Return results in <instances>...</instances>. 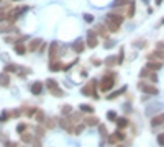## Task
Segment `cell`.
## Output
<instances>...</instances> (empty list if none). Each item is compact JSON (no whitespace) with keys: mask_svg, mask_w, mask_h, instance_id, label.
Here are the masks:
<instances>
[{"mask_svg":"<svg viewBox=\"0 0 164 147\" xmlns=\"http://www.w3.org/2000/svg\"><path fill=\"white\" fill-rule=\"evenodd\" d=\"M138 88L141 90V92L148 93V95H158L159 90L156 88L154 85H151V83H146V82H139L138 83Z\"/></svg>","mask_w":164,"mask_h":147,"instance_id":"obj_1","label":"cell"},{"mask_svg":"<svg viewBox=\"0 0 164 147\" xmlns=\"http://www.w3.org/2000/svg\"><path fill=\"white\" fill-rule=\"evenodd\" d=\"M123 23V16L117 15V13H109L105 18V24H115V26H120Z\"/></svg>","mask_w":164,"mask_h":147,"instance_id":"obj_2","label":"cell"},{"mask_svg":"<svg viewBox=\"0 0 164 147\" xmlns=\"http://www.w3.org/2000/svg\"><path fill=\"white\" fill-rule=\"evenodd\" d=\"M113 80H115V75L103 77L102 82H100V90H102V92H109V90H112V87H113Z\"/></svg>","mask_w":164,"mask_h":147,"instance_id":"obj_3","label":"cell"},{"mask_svg":"<svg viewBox=\"0 0 164 147\" xmlns=\"http://www.w3.org/2000/svg\"><path fill=\"white\" fill-rule=\"evenodd\" d=\"M149 61H164V51H161V49H156L154 52H151V54L148 56Z\"/></svg>","mask_w":164,"mask_h":147,"instance_id":"obj_4","label":"cell"},{"mask_svg":"<svg viewBox=\"0 0 164 147\" xmlns=\"http://www.w3.org/2000/svg\"><path fill=\"white\" fill-rule=\"evenodd\" d=\"M87 46L89 48L97 46V34L94 33V31H89V33H87Z\"/></svg>","mask_w":164,"mask_h":147,"instance_id":"obj_5","label":"cell"},{"mask_svg":"<svg viewBox=\"0 0 164 147\" xmlns=\"http://www.w3.org/2000/svg\"><path fill=\"white\" fill-rule=\"evenodd\" d=\"M30 90H31L33 95H40V93L43 92V83H41V82H33V83H31V87H30Z\"/></svg>","mask_w":164,"mask_h":147,"instance_id":"obj_6","label":"cell"},{"mask_svg":"<svg viewBox=\"0 0 164 147\" xmlns=\"http://www.w3.org/2000/svg\"><path fill=\"white\" fill-rule=\"evenodd\" d=\"M146 67H148L149 71H159V69L163 67V62L161 61H149L148 64H146Z\"/></svg>","mask_w":164,"mask_h":147,"instance_id":"obj_7","label":"cell"},{"mask_svg":"<svg viewBox=\"0 0 164 147\" xmlns=\"http://www.w3.org/2000/svg\"><path fill=\"white\" fill-rule=\"evenodd\" d=\"M120 64V59H118V56H110V57L105 59V65L107 67H113V65Z\"/></svg>","mask_w":164,"mask_h":147,"instance_id":"obj_8","label":"cell"},{"mask_svg":"<svg viewBox=\"0 0 164 147\" xmlns=\"http://www.w3.org/2000/svg\"><path fill=\"white\" fill-rule=\"evenodd\" d=\"M58 46H59L58 43H53V44H51V48H49V57H51V61H56V59H58Z\"/></svg>","mask_w":164,"mask_h":147,"instance_id":"obj_9","label":"cell"},{"mask_svg":"<svg viewBox=\"0 0 164 147\" xmlns=\"http://www.w3.org/2000/svg\"><path fill=\"white\" fill-rule=\"evenodd\" d=\"M0 85H2V87H8V85H10V77H8V72L0 74Z\"/></svg>","mask_w":164,"mask_h":147,"instance_id":"obj_10","label":"cell"},{"mask_svg":"<svg viewBox=\"0 0 164 147\" xmlns=\"http://www.w3.org/2000/svg\"><path fill=\"white\" fill-rule=\"evenodd\" d=\"M72 49H74L76 52H79V54H81L84 49H85V46H84V41L82 39H77L74 44H72Z\"/></svg>","mask_w":164,"mask_h":147,"instance_id":"obj_11","label":"cell"},{"mask_svg":"<svg viewBox=\"0 0 164 147\" xmlns=\"http://www.w3.org/2000/svg\"><path fill=\"white\" fill-rule=\"evenodd\" d=\"M41 46V39H31L28 44V51H38V48Z\"/></svg>","mask_w":164,"mask_h":147,"instance_id":"obj_12","label":"cell"},{"mask_svg":"<svg viewBox=\"0 0 164 147\" xmlns=\"http://www.w3.org/2000/svg\"><path fill=\"white\" fill-rule=\"evenodd\" d=\"M163 122H164V113L159 114V116L153 118V120H151V126H153V128H156V126H161Z\"/></svg>","mask_w":164,"mask_h":147,"instance_id":"obj_13","label":"cell"},{"mask_svg":"<svg viewBox=\"0 0 164 147\" xmlns=\"http://www.w3.org/2000/svg\"><path fill=\"white\" fill-rule=\"evenodd\" d=\"M10 31H13V33H16V28L15 26H10V24H0V33H10Z\"/></svg>","mask_w":164,"mask_h":147,"instance_id":"obj_14","label":"cell"},{"mask_svg":"<svg viewBox=\"0 0 164 147\" xmlns=\"http://www.w3.org/2000/svg\"><path fill=\"white\" fill-rule=\"evenodd\" d=\"M26 49H28V48H25L22 43H20V41L15 44V52H16V54H20V56H23V54H25V52H26Z\"/></svg>","mask_w":164,"mask_h":147,"instance_id":"obj_15","label":"cell"},{"mask_svg":"<svg viewBox=\"0 0 164 147\" xmlns=\"http://www.w3.org/2000/svg\"><path fill=\"white\" fill-rule=\"evenodd\" d=\"M49 69H51V71H54V72H59L62 69V65H61V62H59V61H51Z\"/></svg>","mask_w":164,"mask_h":147,"instance_id":"obj_16","label":"cell"},{"mask_svg":"<svg viewBox=\"0 0 164 147\" xmlns=\"http://www.w3.org/2000/svg\"><path fill=\"white\" fill-rule=\"evenodd\" d=\"M115 122H117V126L120 129H123V128H127V126H128V120H127V118H117V121H115Z\"/></svg>","mask_w":164,"mask_h":147,"instance_id":"obj_17","label":"cell"},{"mask_svg":"<svg viewBox=\"0 0 164 147\" xmlns=\"http://www.w3.org/2000/svg\"><path fill=\"white\" fill-rule=\"evenodd\" d=\"M61 113L64 114V116H69V114L72 113V106L71 105H64V106L61 108Z\"/></svg>","mask_w":164,"mask_h":147,"instance_id":"obj_18","label":"cell"},{"mask_svg":"<svg viewBox=\"0 0 164 147\" xmlns=\"http://www.w3.org/2000/svg\"><path fill=\"white\" fill-rule=\"evenodd\" d=\"M85 124L87 126H97V124H99V120H97L95 116H90V118H87V120H85Z\"/></svg>","mask_w":164,"mask_h":147,"instance_id":"obj_19","label":"cell"},{"mask_svg":"<svg viewBox=\"0 0 164 147\" xmlns=\"http://www.w3.org/2000/svg\"><path fill=\"white\" fill-rule=\"evenodd\" d=\"M46 85H48V88H49V90L58 88V82H56V80H53V79H48V80H46Z\"/></svg>","mask_w":164,"mask_h":147,"instance_id":"obj_20","label":"cell"},{"mask_svg":"<svg viewBox=\"0 0 164 147\" xmlns=\"http://www.w3.org/2000/svg\"><path fill=\"white\" fill-rule=\"evenodd\" d=\"M97 31H99V34L102 38H107V28L103 26V24H99V26H97Z\"/></svg>","mask_w":164,"mask_h":147,"instance_id":"obj_21","label":"cell"},{"mask_svg":"<svg viewBox=\"0 0 164 147\" xmlns=\"http://www.w3.org/2000/svg\"><path fill=\"white\" fill-rule=\"evenodd\" d=\"M128 5H130V7H128V16L131 18V16L135 15V0H131V2L128 3Z\"/></svg>","mask_w":164,"mask_h":147,"instance_id":"obj_22","label":"cell"},{"mask_svg":"<svg viewBox=\"0 0 164 147\" xmlns=\"http://www.w3.org/2000/svg\"><path fill=\"white\" fill-rule=\"evenodd\" d=\"M34 118H36L38 122H43L44 120H46V118H44V113H43V111H36V113H34Z\"/></svg>","mask_w":164,"mask_h":147,"instance_id":"obj_23","label":"cell"},{"mask_svg":"<svg viewBox=\"0 0 164 147\" xmlns=\"http://www.w3.org/2000/svg\"><path fill=\"white\" fill-rule=\"evenodd\" d=\"M22 141L26 142V144H30V142L33 141V136H31V134H26V132H25V134H22Z\"/></svg>","mask_w":164,"mask_h":147,"instance_id":"obj_24","label":"cell"},{"mask_svg":"<svg viewBox=\"0 0 164 147\" xmlns=\"http://www.w3.org/2000/svg\"><path fill=\"white\" fill-rule=\"evenodd\" d=\"M128 3H130V0H115L113 7H125V5H128Z\"/></svg>","mask_w":164,"mask_h":147,"instance_id":"obj_25","label":"cell"},{"mask_svg":"<svg viewBox=\"0 0 164 147\" xmlns=\"http://www.w3.org/2000/svg\"><path fill=\"white\" fill-rule=\"evenodd\" d=\"M81 110L84 113H94V108L90 106V105H81Z\"/></svg>","mask_w":164,"mask_h":147,"instance_id":"obj_26","label":"cell"},{"mask_svg":"<svg viewBox=\"0 0 164 147\" xmlns=\"http://www.w3.org/2000/svg\"><path fill=\"white\" fill-rule=\"evenodd\" d=\"M99 132H100L102 137H107V134H109V132H107V128L103 124H99Z\"/></svg>","mask_w":164,"mask_h":147,"instance_id":"obj_27","label":"cell"},{"mask_svg":"<svg viewBox=\"0 0 164 147\" xmlns=\"http://www.w3.org/2000/svg\"><path fill=\"white\" fill-rule=\"evenodd\" d=\"M54 126H56V121L53 120V118H48V120H46V128L48 129H53Z\"/></svg>","mask_w":164,"mask_h":147,"instance_id":"obj_28","label":"cell"},{"mask_svg":"<svg viewBox=\"0 0 164 147\" xmlns=\"http://www.w3.org/2000/svg\"><path fill=\"white\" fill-rule=\"evenodd\" d=\"M16 65L15 64H8V65H5V72H16Z\"/></svg>","mask_w":164,"mask_h":147,"instance_id":"obj_29","label":"cell"},{"mask_svg":"<svg viewBox=\"0 0 164 147\" xmlns=\"http://www.w3.org/2000/svg\"><path fill=\"white\" fill-rule=\"evenodd\" d=\"M123 92H125V88H121V90H118V92L112 93V95H110V97H107V98H109V100H113V98H117L118 95H121V93H123Z\"/></svg>","mask_w":164,"mask_h":147,"instance_id":"obj_30","label":"cell"},{"mask_svg":"<svg viewBox=\"0 0 164 147\" xmlns=\"http://www.w3.org/2000/svg\"><path fill=\"white\" fill-rule=\"evenodd\" d=\"M84 20H85L87 23H92V22H94V15H90V13H85V15H84Z\"/></svg>","mask_w":164,"mask_h":147,"instance_id":"obj_31","label":"cell"},{"mask_svg":"<svg viewBox=\"0 0 164 147\" xmlns=\"http://www.w3.org/2000/svg\"><path fill=\"white\" fill-rule=\"evenodd\" d=\"M107 118H109L110 121H117V113H115V111H110V113L107 114Z\"/></svg>","mask_w":164,"mask_h":147,"instance_id":"obj_32","label":"cell"},{"mask_svg":"<svg viewBox=\"0 0 164 147\" xmlns=\"http://www.w3.org/2000/svg\"><path fill=\"white\" fill-rule=\"evenodd\" d=\"M115 137H117V141H123L125 134H123V132H120V131H117V132H115Z\"/></svg>","mask_w":164,"mask_h":147,"instance_id":"obj_33","label":"cell"},{"mask_svg":"<svg viewBox=\"0 0 164 147\" xmlns=\"http://www.w3.org/2000/svg\"><path fill=\"white\" fill-rule=\"evenodd\" d=\"M135 44H136V48H146V41L145 39H138Z\"/></svg>","mask_w":164,"mask_h":147,"instance_id":"obj_34","label":"cell"},{"mask_svg":"<svg viewBox=\"0 0 164 147\" xmlns=\"http://www.w3.org/2000/svg\"><path fill=\"white\" fill-rule=\"evenodd\" d=\"M51 93H53V95H56V97H62V95H64V93H62V90H59V88L51 90Z\"/></svg>","mask_w":164,"mask_h":147,"instance_id":"obj_35","label":"cell"},{"mask_svg":"<svg viewBox=\"0 0 164 147\" xmlns=\"http://www.w3.org/2000/svg\"><path fill=\"white\" fill-rule=\"evenodd\" d=\"M148 75H149V69H148V67L143 69V71L139 72V77H141V79H143V77H148Z\"/></svg>","mask_w":164,"mask_h":147,"instance_id":"obj_36","label":"cell"},{"mask_svg":"<svg viewBox=\"0 0 164 147\" xmlns=\"http://www.w3.org/2000/svg\"><path fill=\"white\" fill-rule=\"evenodd\" d=\"M149 79H151V82H153V83H156V82H158V74H156V72L149 74Z\"/></svg>","mask_w":164,"mask_h":147,"instance_id":"obj_37","label":"cell"},{"mask_svg":"<svg viewBox=\"0 0 164 147\" xmlns=\"http://www.w3.org/2000/svg\"><path fill=\"white\" fill-rule=\"evenodd\" d=\"M103 46H105L107 49H110V48H113V46H115V43H113V41H112V39H107Z\"/></svg>","mask_w":164,"mask_h":147,"instance_id":"obj_38","label":"cell"},{"mask_svg":"<svg viewBox=\"0 0 164 147\" xmlns=\"http://www.w3.org/2000/svg\"><path fill=\"white\" fill-rule=\"evenodd\" d=\"M43 134H44V129L40 128V126H36V136H38V137H41Z\"/></svg>","mask_w":164,"mask_h":147,"instance_id":"obj_39","label":"cell"},{"mask_svg":"<svg viewBox=\"0 0 164 147\" xmlns=\"http://www.w3.org/2000/svg\"><path fill=\"white\" fill-rule=\"evenodd\" d=\"M158 144L164 147V132H163V134H159V136H158Z\"/></svg>","mask_w":164,"mask_h":147,"instance_id":"obj_40","label":"cell"},{"mask_svg":"<svg viewBox=\"0 0 164 147\" xmlns=\"http://www.w3.org/2000/svg\"><path fill=\"white\" fill-rule=\"evenodd\" d=\"M25 129H26V124H25V122H23V124H18V128H16V131H18V132H23V131H25Z\"/></svg>","mask_w":164,"mask_h":147,"instance_id":"obj_41","label":"cell"},{"mask_svg":"<svg viewBox=\"0 0 164 147\" xmlns=\"http://www.w3.org/2000/svg\"><path fill=\"white\" fill-rule=\"evenodd\" d=\"M82 129H84V126H82V124H81V126H76L74 132H76V134H81V132H82Z\"/></svg>","mask_w":164,"mask_h":147,"instance_id":"obj_42","label":"cell"},{"mask_svg":"<svg viewBox=\"0 0 164 147\" xmlns=\"http://www.w3.org/2000/svg\"><path fill=\"white\" fill-rule=\"evenodd\" d=\"M34 113H36V110H34V108H28V111H26L28 116H33Z\"/></svg>","mask_w":164,"mask_h":147,"instance_id":"obj_43","label":"cell"},{"mask_svg":"<svg viewBox=\"0 0 164 147\" xmlns=\"http://www.w3.org/2000/svg\"><path fill=\"white\" fill-rule=\"evenodd\" d=\"M156 49H161V51H164V43H163V41L156 44Z\"/></svg>","mask_w":164,"mask_h":147,"instance_id":"obj_44","label":"cell"},{"mask_svg":"<svg viewBox=\"0 0 164 147\" xmlns=\"http://www.w3.org/2000/svg\"><path fill=\"white\" fill-rule=\"evenodd\" d=\"M5 146H7V147H18V144H16V142H7Z\"/></svg>","mask_w":164,"mask_h":147,"instance_id":"obj_45","label":"cell"},{"mask_svg":"<svg viewBox=\"0 0 164 147\" xmlns=\"http://www.w3.org/2000/svg\"><path fill=\"white\" fill-rule=\"evenodd\" d=\"M10 116H13V118L20 116V111H12V113H10Z\"/></svg>","mask_w":164,"mask_h":147,"instance_id":"obj_46","label":"cell"},{"mask_svg":"<svg viewBox=\"0 0 164 147\" xmlns=\"http://www.w3.org/2000/svg\"><path fill=\"white\" fill-rule=\"evenodd\" d=\"M0 22H5V13H0Z\"/></svg>","mask_w":164,"mask_h":147,"instance_id":"obj_47","label":"cell"},{"mask_svg":"<svg viewBox=\"0 0 164 147\" xmlns=\"http://www.w3.org/2000/svg\"><path fill=\"white\" fill-rule=\"evenodd\" d=\"M34 146L40 147V146H41V141H38V139H36V141H34Z\"/></svg>","mask_w":164,"mask_h":147,"instance_id":"obj_48","label":"cell"},{"mask_svg":"<svg viewBox=\"0 0 164 147\" xmlns=\"http://www.w3.org/2000/svg\"><path fill=\"white\" fill-rule=\"evenodd\" d=\"M154 2H156V5H161V3H163V0H154Z\"/></svg>","mask_w":164,"mask_h":147,"instance_id":"obj_49","label":"cell"},{"mask_svg":"<svg viewBox=\"0 0 164 147\" xmlns=\"http://www.w3.org/2000/svg\"><path fill=\"white\" fill-rule=\"evenodd\" d=\"M143 2H145V3H149V0H143Z\"/></svg>","mask_w":164,"mask_h":147,"instance_id":"obj_50","label":"cell"},{"mask_svg":"<svg viewBox=\"0 0 164 147\" xmlns=\"http://www.w3.org/2000/svg\"><path fill=\"white\" fill-rule=\"evenodd\" d=\"M118 147H125V146H118Z\"/></svg>","mask_w":164,"mask_h":147,"instance_id":"obj_51","label":"cell"},{"mask_svg":"<svg viewBox=\"0 0 164 147\" xmlns=\"http://www.w3.org/2000/svg\"><path fill=\"white\" fill-rule=\"evenodd\" d=\"M163 23H164V20H163Z\"/></svg>","mask_w":164,"mask_h":147,"instance_id":"obj_52","label":"cell"},{"mask_svg":"<svg viewBox=\"0 0 164 147\" xmlns=\"http://www.w3.org/2000/svg\"><path fill=\"white\" fill-rule=\"evenodd\" d=\"M0 2H2V0H0Z\"/></svg>","mask_w":164,"mask_h":147,"instance_id":"obj_53","label":"cell"}]
</instances>
